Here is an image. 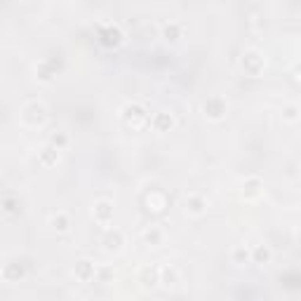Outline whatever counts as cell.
I'll use <instances>...</instances> for the list:
<instances>
[{
	"instance_id": "6da1fadb",
	"label": "cell",
	"mask_w": 301,
	"mask_h": 301,
	"mask_svg": "<svg viewBox=\"0 0 301 301\" xmlns=\"http://www.w3.org/2000/svg\"><path fill=\"white\" fill-rule=\"evenodd\" d=\"M45 118H47V111H45V106L43 104H38V101H31L22 113V120L26 122V125H33V127L40 125Z\"/></svg>"
},
{
	"instance_id": "7a4b0ae2",
	"label": "cell",
	"mask_w": 301,
	"mask_h": 301,
	"mask_svg": "<svg viewBox=\"0 0 301 301\" xmlns=\"http://www.w3.org/2000/svg\"><path fill=\"white\" fill-rule=\"evenodd\" d=\"M242 68H245L249 75H259L261 73V68H264V57H261L257 50L242 52Z\"/></svg>"
},
{
	"instance_id": "3957f363",
	"label": "cell",
	"mask_w": 301,
	"mask_h": 301,
	"mask_svg": "<svg viewBox=\"0 0 301 301\" xmlns=\"http://www.w3.org/2000/svg\"><path fill=\"white\" fill-rule=\"evenodd\" d=\"M226 113V101L221 97H210L207 101H205V116H210V118H224Z\"/></svg>"
},
{
	"instance_id": "277c9868",
	"label": "cell",
	"mask_w": 301,
	"mask_h": 301,
	"mask_svg": "<svg viewBox=\"0 0 301 301\" xmlns=\"http://www.w3.org/2000/svg\"><path fill=\"white\" fill-rule=\"evenodd\" d=\"M99 35H101V40L106 45H118L122 40V31H120L116 24H104L101 29H99Z\"/></svg>"
},
{
	"instance_id": "5b68a950",
	"label": "cell",
	"mask_w": 301,
	"mask_h": 301,
	"mask_svg": "<svg viewBox=\"0 0 301 301\" xmlns=\"http://www.w3.org/2000/svg\"><path fill=\"white\" fill-rule=\"evenodd\" d=\"M181 24H177V22H170V24H165L162 26V38L165 40H170V43H174V40H179L181 38Z\"/></svg>"
},
{
	"instance_id": "8992f818",
	"label": "cell",
	"mask_w": 301,
	"mask_h": 301,
	"mask_svg": "<svg viewBox=\"0 0 301 301\" xmlns=\"http://www.w3.org/2000/svg\"><path fill=\"white\" fill-rule=\"evenodd\" d=\"M75 275H78L80 280L94 278V264H92V261H87V259L78 261V264H75Z\"/></svg>"
},
{
	"instance_id": "52a82bcc",
	"label": "cell",
	"mask_w": 301,
	"mask_h": 301,
	"mask_svg": "<svg viewBox=\"0 0 301 301\" xmlns=\"http://www.w3.org/2000/svg\"><path fill=\"white\" fill-rule=\"evenodd\" d=\"M205 207H207V203H205L200 195H191V198L186 200V210H188L191 214H203Z\"/></svg>"
},
{
	"instance_id": "ba28073f",
	"label": "cell",
	"mask_w": 301,
	"mask_h": 301,
	"mask_svg": "<svg viewBox=\"0 0 301 301\" xmlns=\"http://www.w3.org/2000/svg\"><path fill=\"white\" fill-rule=\"evenodd\" d=\"M113 214V207H111V203H106V200H101V203L94 205V216H97L101 224H106L108 216Z\"/></svg>"
},
{
	"instance_id": "9c48e42d",
	"label": "cell",
	"mask_w": 301,
	"mask_h": 301,
	"mask_svg": "<svg viewBox=\"0 0 301 301\" xmlns=\"http://www.w3.org/2000/svg\"><path fill=\"white\" fill-rule=\"evenodd\" d=\"M122 113H125V118H127V120L129 118H134V120H144V118H146V111H144L139 104H127Z\"/></svg>"
},
{
	"instance_id": "30bf717a",
	"label": "cell",
	"mask_w": 301,
	"mask_h": 301,
	"mask_svg": "<svg viewBox=\"0 0 301 301\" xmlns=\"http://www.w3.org/2000/svg\"><path fill=\"white\" fill-rule=\"evenodd\" d=\"M252 259H254L257 264H269L271 261V249L266 247V245H259V247H254V252H252Z\"/></svg>"
},
{
	"instance_id": "8fae6325",
	"label": "cell",
	"mask_w": 301,
	"mask_h": 301,
	"mask_svg": "<svg viewBox=\"0 0 301 301\" xmlns=\"http://www.w3.org/2000/svg\"><path fill=\"white\" fill-rule=\"evenodd\" d=\"M259 188H261V181H259L257 177H252V179H247V181H245V186H242V193L247 195V198H254V195L259 193Z\"/></svg>"
},
{
	"instance_id": "7c38bea8",
	"label": "cell",
	"mask_w": 301,
	"mask_h": 301,
	"mask_svg": "<svg viewBox=\"0 0 301 301\" xmlns=\"http://www.w3.org/2000/svg\"><path fill=\"white\" fill-rule=\"evenodd\" d=\"M104 242H106L108 249H118L120 245H122V233H120V231H108V236Z\"/></svg>"
},
{
	"instance_id": "4fadbf2b",
	"label": "cell",
	"mask_w": 301,
	"mask_h": 301,
	"mask_svg": "<svg viewBox=\"0 0 301 301\" xmlns=\"http://www.w3.org/2000/svg\"><path fill=\"white\" fill-rule=\"evenodd\" d=\"M249 259H252V252H249L245 245H238V247L233 249V261H236V264H245Z\"/></svg>"
},
{
	"instance_id": "5bb4252c",
	"label": "cell",
	"mask_w": 301,
	"mask_h": 301,
	"mask_svg": "<svg viewBox=\"0 0 301 301\" xmlns=\"http://www.w3.org/2000/svg\"><path fill=\"white\" fill-rule=\"evenodd\" d=\"M57 158H59V150L54 149V146H47V149H43V153H40V160H43L45 165L57 162Z\"/></svg>"
},
{
	"instance_id": "9a60e30c",
	"label": "cell",
	"mask_w": 301,
	"mask_h": 301,
	"mask_svg": "<svg viewBox=\"0 0 301 301\" xmlns=\"http://www.w3.org/2000/svg\"><path fill=\"white\" fill-rule=\"evenodd\" d=\"M50 224H52L57 231H66V228H68V216H66L64 212H59V214H54L52 219H50Z\"/></svg>"
},
{
	"instance_id": "2e32d148",
	"label": "cell",
	"mask_w": 301,
	"mask_h": 301,
	"mask_svg": "<svg viewBox=\"0 0 301 301\" xmlns=\"http://www.w3.org/2000/svg\"><path fill=\"white\" fill-rule=\"evenodd\" d=\"M167 127H172V116L170 113H158L155 116V129H167Z\"/></svg>"
},
{
	"instance_id": "e0dca14e",
	"label": "cell",
	"mask_w": 301,
	"mask_h": 301,
	"mask_svg": "<svg viewBox=\"0 0 301 301\" xmlns=\"http://www.w3.org/2000/svg\"><path fill=\"white\" fill-rule=\"evenodd\" d=\"M282 118L287 120V122H294V120L299 118V106H294V104H287V106L282 108Z\"/></svg>"
},
{
	"instance_id": "ac0fdd59",
	"label": "cell",
	"mask_w": 301,
	"mask_h": 301,
	"mask_svg": "<svg viewBox=\"0 0 301 301\" xmlns=\"http://www.w3.org/2000/svg\"><path fill=\"white\" fill-rule=\"evenodd\" d=\"M68 144V137H66L64 132H57V134H52V139H50V146H54L57 150H61Z\"/></svg>"
},
{
	"instance_id": "d6986e66",
	"label": "cell",
	"mask_w": 301,
	"mask_h": 301,
	"mask_svg": "<svg viewBox=\"0 0 301 301\" xmlns=\"http://www.w3.org/2000/svg\"><path fill=\"white\" fill-rule=\"evenodd\" d=\"M158 282V271L153 269V271H144V285L146 287H153Z\"/></svg>"
},
{
	"instance_id": "ffe728a7",
	"label": "cell",
	"mask_w": 301,
	"mask_h": 301,
	"mask_svg": "<svg viewBox=\"0 0 301 301\" xmlns=\"http://www.w3.org/2000/svg\"><path fill=\"white\" fill-rule=\"evenodd\" d=\"M162 280L160 282H165V285H174V280H177V273H174V269H162Z\"/></svg>"
},
{
	"instance_id": "44dd1931",
	"label": "cell",
	"mask_w": 301,
	"mask_h": 301,
	"mask_svg": "<svg viewBox=\"0 0 301 301\" xmlns=\"http://www.w3.org/2000/svg\"><path fill=\"white\" fill-rule=\"evenodd\" d=\"M5 212H7V214H12V212H17V207H19V203H14V200H12L10 195H5Z\"/></svg>"
},
{
	"instance_id": "7402d4cb",
	"label": "cell",
	"mask_w": 301,
	"mask_h": 301,
	"mask_svg": "<svg viewBox=\"0 0 301 301\" xmlns=\"http://www.w3.org/2000/svg\"><path fill=\"white\" fill-rule=\"evenodd\" d=\"M160 240V231L158 228H150L149 233H146V242H150V245H155Z\"/></svg>"
},
{
	"instance_id": "603a6c76",
	"label": "cell",
	"mask_w": 301,
	"mask_h": 301,
	"mask_svg": "<svg viewBox=\"0 0 301 301\" xmlns=\"http://www.w3.org/2000/svg\"><path fill=\"white\" fill-rule=\"evenodd\" d=\"M299 247H301V233H299Z\"/></svg>"
}]
</instances>
